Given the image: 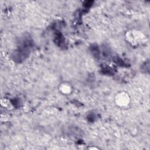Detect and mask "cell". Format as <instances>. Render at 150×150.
<instances>
[{
  "mask_svg": "<svg viewBox=\"0 0 150 150\" xmlns=\"http://www.w3.org/2000/svg\"><path fill=\"white\" fill-rule=\"evenodd\" d=\"M59 93L64 96H69L74 92V86L69 81L64 80L61 81L57 87Z\"/></svg>",
  "mask_w": 150,
  "mask_h": 150,
  "instance_id": "cell-2",
  "label": "cell"
},
{
  "mask_svg": "<svg viewBox=\"0 0 150 150\" xmlns=\"http://www.w3.org/2000/svg\"><path fill=\"white\" fill-rule=\"evenodd\" d=\"M142 37L143 35H141V32L135 30H131L125 33L126 40L132 45L138 44L143 38Z\"/></svg>",
  "mask_w": 150,
  "mask_h": 150,
  "instance_id": "cell-3",
  "label": "cell"
},
{
  "mask_svg": "<svg viewBox=\"0 0 150 150\" xmlns=\"http://www.w3.org/2000/svg\"><path fill=\"white\" fill-rule=\"evenodd\" d=\"M131 96L129 93L125 90L117 91L114 97L115 105L121 110L129 108L131 104Z\"/></svg>",
  "mask_w": 150,
  "mask_h": 150,
  "instance_id": "cell-1",
  "label": "cell"
},
{
  "mask_svg": "<svg viewBox=\"0 0 150 150\" xmlns=\"http://www.w3.org/2000/svg\"><path fill=\"white\" fill-rule=\"evenodd\" d=\"M87 149H91V150H99L100 149V148L98 146H93V145H91V146H88L87 148Z\"/></svg>",
  "mask_w": 150,
  "mask_h": 150,
  "instance_id": "cell-4",
  "label": "cell"
}]
</instances>
